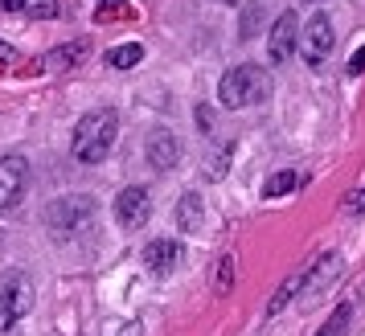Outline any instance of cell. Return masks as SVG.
Returning <instances> with one entry per match:
<instances>
[{"instance_id":"ac0fdd59","label":"cell","mask_w":365,"mask_h":336,"mask_svg":"<svg viewBox=\"0 0 365 336\" xmlns=\"http://www.w3.org/2000/svg\"><path fill=\"white\" fill-rule=\"evenodd\" d=\"M21 13H29V17H37V21H53L62 13V4H58V0H21Z\"/></svg>"},{"instance_id":"9a60e30c","label":"cell","mask_w":365,"mask_h":336,"mask_svg":"<svg viewBox=\"0 0 365 336\" xmlns=\"http://www.w3.org/2000/svg\"><path fill=\"white\" fill-rule=\"evenodd\" d=\"M296 185H299V172H292V168H279L275 177H267L263 197H283V193H292Z\"/></svg>"},{"instance_id":"4316f807","label":"cell","mask_w":365,"mask_h":336,"mask_svg":"<svg viewBox=\"0 0 365 336\" xmlns=\"http://www.w3.org/2000/svg\"><path fill=\"white\" fill-rule=\"evenodd\" d=\"M217 4H238V0H217Z\"/></svg>"},{"instance_id":"277c9868","label":"cell","mask_w":365,"mask_h":336,"mask_svg":"<svg viewBox=\"0 0 365 336\" xmlns=\"http://www.w3.org/2000/svg\"><path fill=\"white\" fill-rule=\"evenodd\" d=\"M29 308H34V283H29V275L25 271H9L0 279V332L17 328V320L29 316Z\"/></svg>"},{"instance_id":"7a4b0ae2","label":"cell","mask_w":365,"mask_h":336,"mask_svg":"<svg viewBox=\"0 0 365 336\" xmlns=\"http://www.w3.org/2000/svg\"><path fill=\"white\" fill-rule=\"evenodd\" d=\"M267 99H271V74H267V66H255V62L230 66L217 83V103L226 111H242V107H255Z\"/></svg>"},{"instance_id":"484cf974","label":"cell","mask_w":365,"mask_h":336,"mask_svg":"<svg viewBox=\"0 0 365 336\" xmlns=\"http://www.w3.org/2000/svg\"><path fill=\"white\" fill-rule=\"evenodd\" d=\"M103 4H107V9H111V4H119V0H103Z\"/></svg>"},{"instance_id":"52a82bcc","label":"cell","mask_w":365,"mask_h":336,"mask_svg":"<svg viewBox=\"0 0 365 336\" xmlns=\"http://www.w3.org/2000/svg\"><path fill=\"white\" fill-rule=\"evenodd\" d=\"M25 189H29V164L21 156H4L0 160V214L17 209Z\"/></svg>"},{"instance_id":"7402d4cb","label":"cell","mask_w":365,"mask_h":336,"mask_svg":"<svg viewBox=\"0 0 365 336\" xmlns=\"http://www.w3.org/2000/svg\"><path fill=\"white\" fill-rule=\"evenodd\" d=\"M78 53H83V46H70V50H58V53L50 58V62H58V66H66V62H74Z\"/></svg>"},{"instance_id":"ffe728a7","label":"cell","mask_w":365,"mask_h":336,"mask_svg":"<svg viewBox=\"0 0 365 336\" xmlns=\"http://www.w3.org/2000/svg\"><path fill=\"white\" fill-rule=\"evenodd\" d=\"M99 336H140V324L135 320H123V316H111L99 328Z\"/></svg>"},{"instance_id":"2e32d148","label":"cell","mask_w":365,"mask_h":336,"mask_svg":"<svg viewBox=\"0 0 365 336\" xmlns=\"http://www.w3.org/2000/svg\"><path fill=\"white\" fill-rule=\"evenodd\" d=\"M349 320H353V303H336V308H332V316L324 320V328H320L316 336H345Z\"/></svg>"},{"instance_id":"d6986e66","label":"cell","mask_w":365,"mask_h":336,"mask_svg":"<svg viewBox=\"0 0 365 336\" xmlns=\"http://www.w3.org/2000/svg\"><path fill=\"white\" fill-rule=\"evenodd\" d=\"M230 283H234V258H230V254H222V258L214 263V291H217V295H226Z\"/></svg>"},{"instance_id":"603a6c76","label":"cell","mask_w":365,"mask_h":336,"mask_svg":"<svg viewBox=\"0 0 365 336\" xmlns=\"http://www.w3.org/2000/svg\"><path fill=\"white\" fill-rule=\"evenodd\" d=\"M361 70H365V46L349 58V74H361Z\"/></svg>"},{"instance_id":"3957f363","label":"cell","mask_w":365,"mask_h":336,"mask_svg":"<svg viewBox=\"0 0 365 336\" xmlns=\"http://www.w3.org/2000/svg\"><path fill=\"white\" fill-rule=\"evenodd\" d=\"M95 218H99V209L83 193H70V197H62L46 209V226H50L53 238H83L95 226Z\"/></svg>"},{"instance_id":"cb8c5ba5","label":"cell","mask_w":365,"mask_h":336,"mask_svg":"<svg viewBox=\"0 0 365 336\" xmlns=\"http://www.w3.org/2000/svg\"><path fill=\"white\" fill-rule=\"evenodd\" d=\"M0 62H4V66H9V62H17V50H13L9 41H0Z\"/></svg>"},{"instance_id":"8992f818","label":"cell","mask_w":365,"mask_h":336,"mask_svg":"<svg viewBox=\"0 0 365 336\" xmlns=\"http://www.w3.org/2000/svg\"><path fill=\"white\" fill-rule=\"evenodd\" d=\"M299 17L296 13H279V21L271 25V33H267V62L271 66H283V62H292V53L299 50Z\"/></svg>"},{"instance_id":"5bb4252c","label":"cell","mask_w":365,"mask_h":336,"mask_svg":"<svg viewBox=\"0 0 365 336\" xmlns=\"http://www.w3.org/2000/svg\"><path fill=\"white\" fill-rule=\"evenodd\" d=\"M140 58H144V46H140V41H128V46H115V50H107V62H111L115 70H132Z\"/></svg>"},{"instance_id":"d4e9b609","label":"cell","mask_w":365,"mask_h":336,"mask_svg":"<svg viewBox=\"0 0 365 336\" xmlns=\"http://www.w3.org/2000/svg\"><path fill=\"white\" fill-rule=\"evenodd\" d=\"M0 9L4 13H21V0H0Z\"/></svg>"},{"instance_id":"5b68a950","label":"cell","mask_w":365,"mask_h":336,"mask_svg":"<svg viewBox=\"0 0 365 336\" xmlns=\"http://www.w3.org/2000/svg\"><path fill=\"white\" fill-rule=\"evenodd\" d=\"M336 50V25H332L329 13H312V21L304 25V33H299V53H304V62L308 66H324Z\"/></svg>"},{"instance_id":"4fadbf2b","label":"cell","mask_w":365,"mask_h":336,"mask_svg":"<svg viewBox=\"0 0 365 336\" xmlns=\"http://www.w3.org/2000/svg\"><path fill=\"white\" fill-rule=\"evenodd\" d=\"M201 218H205V205H201V197H197V193H185L181 201H177V230L193 234V230H201Z\"/></svg>"},{"instance_id":"8fae6325","label":"cell","mask_w":365,"mask_h":336,"mask_svg":"<svg viewBox=\"0 0 365 336\" xmlns=\"http://www.w3.org/2000/svg\"><path fill=\"white\" fill-rule=\"evenodd\" d=\"M341 271H345V258L336 251L320 254V258H312L308 263V283H304V300H312V295H320L324 287L332 283V279H341Z\"/></svg>"},{"instance_id":"7c38bea8","label":"cell","mask_w":365,"mask_h":336,"mask_svg":"<svg viewBox=\"0 0 365 336\" xmlns=\"http://www.w3.org/2000/svg\"><path fill=\"white\" fill-rule=\"evenodd\" d=\"M304 283H308V263H304V267H299L296 275H292V279H287L275 295H271V303H267V316H279V312L296 300V295H304Z\"/></svg>"},{"instance_id":"ba28073f","label":"cell","mask_w":365,"mask_h":336,"mask_svg":"<svg viewBox=\"0 0 365 336\" xmlns=\"http://www.w3.org/2000/svg\"><path fill=\"white\" fill-rule=\"evenodd\" d=\"M152 214V197H148V189H140V185H128L123 193L115 197V221L123 226V230H140L144 221H148Z\"/></svg>"},{"instance_id":"30bf717a","label":"cell","mask_w":365,"mask_h":336,"mask_svg":"<svg viewBox=\"0 0 365 336\" xmlns=\"http://www.w3.org/2000/svg\"><path fill=\"white\" fill-rule=\"evenodd\" d=\"M144 156H148V164L156 172H168V168H177V160H181V144H177V135L168 132V127H156L148 135V144H144Z\"/></svg>"},{"instance_id":"6da1fadb","label":"cell","mask_w":365,"mask_h":336,"mask_svg":"<svg viewBox=\"0 0 365 336\" xmlns=\"http://www.w3.org/2000/svg\"><path fill=\"white\" fill-rule=\"evenodd\" d=\"M115 135H119V115L111 107H99L91 115L78 119L74 127V140H70V152L78 164H103L107 152L115 148Z\"/></svg>"},{"instance_id":"e0dca14e","label":"cell","mask_w":365,"mask_h":336,"mask_svg":"<svg viewBox=\"0 0 365 336\" xmlns=\"http://www.w3.org/2000/svg\"><path fill=\"white\" fill-rule=\"evenodd\" d=\"M230 156H234L230 148H214L205 156V177H210V181H222V177L230 172Z\"/></svg>"},{"instance_id":"83f0119b","label":"cell","mask_w":365,"mask_h":336,"mask_svg":"<svg viewBox=\"0 0 365 336\" xmlns=\"http://www.w3.org/2000/svg\"><path fill=\"white\" fill-rule=\"evenodd\" d=\"M312 4H320V0H312Z\"/></svg>"},{"instance_id":"9c48e42d","label":"cell","mask_w":365,"mask_h":336,"mask_svg":"<svg viewBox=\"0 0 365 336\" xmlns=\"http://www.w3.org/2000/svg\"><path fill=\"white\" fill-rule=\"evenodd\" d=\"M181 242H173V238H152L148 246H144V271L148 275H156V279H165V275H173L177 271V263H181Z\"/></svg>"},{"instance_id":"44dd1931","label":"cell","mask_w":365,"mask_h":336,"mask_svg":"<svg viewBox=\"0 0 365 336\" xmlns=\"http://www.w3.org/2000/svg\"><path fill=\"white\" fill-rule=\"evenodd\" d=\"M345 209H349V214H365V189H353V193H349Z\"/></svg>"}]
</instances>
